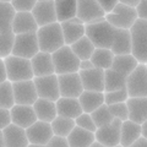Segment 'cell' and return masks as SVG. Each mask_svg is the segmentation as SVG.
I'll return each mask as SVG.
<instances>
[{
    "label": "cell",
    "mask_w": 147,
    "mask_h": 147,
    "mask_svg": "<svg viewBox=\"0 0 147 147\" xmlns=\"http://www.w3.org/2000/svg\"><path fill=\"white\" fill-rule=\"evenodd\" d=\"M37 39H38V47L40 52H47L52 54L57 49L63 47L64 37L60 27V22H53L44 26H39L36 31Z\"/></svg>",
    "instance_id": "6da1fadb"
},
{
    "label": "cell",
    "mask_w": 147,
    "mask_h": 147,
    "mask_svg": "<svg viewBox=\"0 0 147 147\" xmlns=\"http://www.w3.org/2000/svg\"><path fill=\"white\" fill-rule=\"evenodd\" d=\"M131 40V53L141 64L147 63V20L137 17L129 28Z\"/></svg>",
    "instance_id": "7a4b0ae2"
},
{
    "label": "cell",
    "mask_w": 147,
    "mask_h": 147,
    "mask_svg": "<svg viewBox=\"0 0 147 147\" xmlns=\"http://www.w3.org/2000/svg\"><path fill=\"white\" fill-rule=\"evenodd\" d=\"M114 31H115V27H113L105 18L103 21L96 22V24L85 25V36L88 37L96 48L110 49L114 37Z\"/></svg>",
    "instance_id": "3957f363"
},
{
    "label": "cell",
    "mask_w": 147,
    "mask_h": 147,
    "mask_svg": "<svg viewBox=\"0 0 147 147\" xmlns=\"http://www.w3.org/2000/svg\"><path fill=\"white\" fill-rule=\"evenodd\" d=\"M4 64L6 70V79L10 82L31 80L34 77L30 59L10 54L4 58Z\"/></svg>",
    "instance_id": "277c9868"
},
{
    "label": "cell",
    "mask_w": 147,
    "mask_h": 147,
    "mask_svg": "<svg viewBox=\"0 0 147 147\" xmlns=\"http://www.w3.org/2000/svg\"><path fill=\"white\" fill-rule=\"evenodd\" d=\"M52 60L54 65V74L57 75L79 71L80 59L74 54L70 45L64 44L63 47L53 52Z\"/></svg>",
    "instance_id": "5b68a950"
},
{
    "label": "cell",
    "mask_w": 147,
    "mask_h": 147,
    "mask_svg": "<svg viewBox=\"0 0 147 147\" xmlns=\"http://www.w3.org/2000/svg\"><path fill=\"white\" fill-rule=\"evenodd\" d=\"M125 88L129 97H147V65L139 63L125 76Z\"/></svg>",
    "instance_id": "8992f818"
},
{
    "label": "cell",
    "mask_w": 147,
    "mask_h": 147,
    "mask_svg": "<svg viewBox=\"0 0 147 147\" xmlns=\"http://www.w3.org/2000/svg\"><path fill=\"white\" fill-rule=\"evenodd\" d=\"M104 18L113 27H115V28L129 30L137 18V13H136L135 7L125 5V4H121V3H118L117 5L112 9V11L105 13Z\"/></svg>",
    "instance_id": "52a82bcc"
},
{
    "label": "cell",
    "mask_w": 147,
    "mask_h": 147,
    "mask_svg": "<svg viewBox=\"0 0 147 147\" xmlns=\"http://www.w3.org/2000/svg\"><path fill=\"white\" fill-rule=\"evenodd\" d=\"M38 52H39V47H38V39H37L36 32L15 34V40H13V47L11 52L12 55L31 59Z\"/></svg>",
    "instance_id": "ba28073f"
},
{
    "label": "cell",
    "mask_w": 147,
    "mask_h": 147,
    "mask_svg": "<svg viewBox=\"0 0 147 147\" xmlns=\"http://www.w3.org/2000/svg\"><path fill=\"white\" fill-rule=\"evenodd\" d=\"M25 130L30 147H45L48 140L53 135L50 123L38 120V119Z\"/></svg>",
    "instance_id": "9c48e42d"
},
{
    "label": "cell",
    "mask_w": 147,
    "mask_h": 147,
    "mask_svg": "<svg viewBox=\"0 0 147 147\" xmlns=\"http://www.w3.org/2000/svg\"><path fill=\"white\" fill-rule=\"evenodd\" d=\"M33 82L38 97L54 100V102L60 97L57 74H50V75L45 76H34Z\"/></svg>",
    "instance_id": "30bf717a"
},
{
    "label": "cell",
    "mask_w": 147,
    "mask_h": 147,
    "mask_svg": "<svg viewBox=\"0 0 147 147\" xmlns=\"http://www.w3.org/2000/svg\"><path fill=\"white\" fill-rule=\"evenodd\" d=\"M58 76V85H59V93L61 97H74L77 98L80 93L84 91L79 72H67L60 74Z\"/></svg>",
    "instance_id": "8fae6325"
},
{
    "label": "cell",
    "mask_w": 147,
    "mask_h": 147,
    "mask_svg": "<svg viewBox=\"0 0 147 147\" xmlns=\"http://www.w3.org/2000/svg\"><path fill=\"white\" fill-rule=\"evenodd\" d=\"M11 85H12V93H13L15 104L32 105L34 103V100L38 98L33 79L11 82Z\"/></svg>",
    "instance_id": "7c38bea8"
},
{
    "label": "cell",
    "mask_w": 147,
    "mask_h": 147,
    "mask_svg": "<svg viewBox=\"0 0 147 147\" xmlns=\"http://www.w3.org/2000/svg\"><path fill=\"white\" fill-rule=\"evenodd\" d=\"M79 76L84 90L103 92L104 90V70L92 67L88 70H79Z\"/></svg>",
    "instance_id": "4fadbf2b"
},
{
    "label": "cell",
    "mask_w": 147,
    "mask_h": 147,
    "mask_svg": "<svg viewBox=\"0 0 147 147\" xmlns=\"http://www.w3.org/2000/svg\"><path fill=\"white\" fill-rule=\"evenodd\" d=\"M3 140L5 147H27L28 139L24 127L10 123L3 129Z\"/></svg>",
    "instance_id": "5bb4252c"
},
{
    "label": "cell",
    "mask_w": 147,
    "mask_h": 147,
    "mask_svg": "<svg viewBox=\"0 0 147 147\" xmlns=\"http://www.w3.org/2000/svg\"><path fill=\"white\" fill-rule=\"evenodd\" d=\"M37 25L44 26L48 24L57 22V15H55L54 0H45V1H37L33 9L31 10Z\"/></svg>",
    "instance_id": "9a60e30c"
},
{
    "label": "cell",
    "mask_w": 147,
    "mask_h": 147,
    "mask_svg": "<svg viewBox=\"0 0 147 147\" xmlns=\"http://www.w3.org/2000/svg\"><path fill=\"white\" fill-rule=\"evenodd\" d=\"M9 110H10L11 123L16 124V125L24 127V129L28 127L30 125H32V124L37 120L36 113H34L32 105L13 104Z\"/></svg>",
    "instance_id": "2e32d148"
},
{
    "label": "cell",
    "mask_w": 147,
    "mask_h": 147,
    "mask_svg": "<svg viewBox=\"0 0 147 147\" xmlns=\"http://www.w3.org/2000/svg\"><path fill=\"white\" fill-rule=\"evenodd\" d=\"M104 15L105 12L97 3V0H76V16L84 24Z\"/></svg>",
    "instance_id": "e0dca14e"
},
{
    "label": "cell",
    "mask_w": 147,
    "mask_h": 147,
    "mask_svg": "<svg viewBox=\"0 0 147 147\" xmlns=\"http://www.w3.org/2000/svg\"><path fill=\"white\" fill-rule=\"evenodd\" d=\"M60 27L64 37V43L66 45L72 44L82 36H85V24L77 16L60 22Z\"/></svg>",
    "instance_id": "ac0fdd59"
},
{
    "label": "cell",
    "mask_w": 147,
    "mask_h": 147,
    "mask_svg": "<svg viewBox=\"0 0 147 147\" xmlns=\"http://www.w3.org/2000/svg\"><path fill=\"white\" fill-rule=\"evenodd\" d=\"M37 30H38V25H37L31 11L15 12V16H13L11 24V31L15 34L31 33V32H36Z\"/></svg>",
    "instance_id": "d6986e66"
},
{
    "label": "cell",
    "mask_w": 147,
    "mask_h": 147,
    "mask_svg": "<svg viewBox=\"0 0 147 147\" xmlns=\"http://www.w3.org/2000/svg\"><path fill=\"white\" fill-rule=\"evenodd\" d=\"M127 119L137 124L147 120V97H127Z\"/></svg>",
    "instance_id": "ffe728a7"
},
{
    "label": "cell",
    "mask_w": 147,
    "mask_h": 147,
    "mask_svg": "<svg viewBox=\"0 0 147 147\" xmlns=\"http://www.w3.org/2000/svg\"><path fill=\"white\" fill-rule=\"evenodd\" d=\"M33 76H45L54 74V65L52 54L47 52H39L30 59Z\"/></svg>",
    "instance_id": "44dd1931"
},
{
    "label": "cell",
    "mask_w": 147,
    "mask_h": 147,
    "mask_svg": "<svg viewBox=\"0 0 147 147\" xmlns=\"http://www.w3.org/2000/svg\"><path fill=\"white\" fill-rule=\"evenodd\" d=\"M94 140L99 141L104 147H117L120 142V129L110 123L99 126L94 131Z\"/></svg>",
    "instance_id": "7402d4cb"
},
{
    "label": "cell",
    "mask_w": 147,
    "mask_h": 147,
    "mask_svg": "<svg viewBox=\"0 0 147 147\" xmlns=\"http://www.w3.org/2000/svg\"><path fill=\"white\" fill-rule=\"evenodd\" d=\"M55 108H57V115L71 119H75L82 113L79 99L74 97H61L60 96L55 100Z\"/></svg>",
    "instance_id": "603a6c76"
},
{
    "label": "cell",
    "mask_w": 147,
    "mask_h": 147,
    "mask_svg": "<svg viewBox=\"0 0 147 147\" xmlns=\"http://www.w3.org/2000/svg\"><path fill=\"white\" fill-rule=\"evenodd\" d=\"M110 50L113 52L114 55L131 53V40H130V32H129V30L115 28L113 42L112 45H110Z\"/></svg>",
    "instance_id": "cb8c5ba5"
},
{
    "label": "cell",
    "mask_w": 147,
    "mask_h": 147,
    "mask_svg": "<svg viewBox=\"0 0 147 147\" xmlns=\"http://www.w3.org/2000/svg\"><path fill=\"white\" fill-rule=\"evenodd\" d=\"M32 107H33V110L38 120L50 123L57 117V108H55L54 100L38 97L34 100V103L32 104Z\"/></svg>",
    "instance_id": "d4e9b609"
},
{
    "label": "cell",
    "mask_w": 147,
    "mask_h": 147,
    "mask_svg": "<svg viewBox=\"0 0 147 147\" xmlns=\"http://www.w3.org/2000/svg\"><path fill=\"white\" fill-rule=\"evenodd\" d=\"M69 147H90L92 141H94V132L75 125L66 136Z\"/></svg>",
    "instance_id": "484cf974"
},
{
    "label": "cell",
    "mask_w": 147,
    "mask_h": 147,
    "mask_svg": "<svg viewBox=\"0 0 147 147\" xmlns=\"http://www.w3.org/2000/svg\"><path fill=\"white\" fill-rule=\"evenodd\" d=\"M82 108V112L91 113L96 108H98L100 104L104 103V92L97 91H86L84 90L77 97Z\"/></svg>",
    "instance_id": "4316f807"
},
{
    "label": "cell",
    "mask_w": 147,
    "mask_h": 147,
    "mask_svg": "<svg viewBox=\"0 0 147 147\" xmlns=\"http://www.w3.org/2000/svg\"><path fill=\"white\" fill-rule=\"evenodd\" d=\"M141 136V129L140 124L135 121H131L130 119H126L121 123L120 127V142L119 146L123 147H130L137 137Z\"/></svg>",
    "instance_id": "83f0119b"
},
{
    "label": "cell",
    "mask_w": 147,
    "mask_h": 147,
    "mask_svg": "<svg viewBox=\"0 0 147 147\" xmlns=\"http://www.w3.org/2000/svg\"><path fill=\"white\" fill-rule=\"evenodd\" d=\"M137 64H139V61L136 60L132 54H120V55H114L110 69L126 76L137 66Z\"/></svg>",
    "instance_id": "f1b7e54d"
},
{
    "label": "cell",
    "mask_w": 147,
    "mask_h": 147,
    "mask_svg": "<svg viewBox=\"0 0 147 147\" xmlns=\"http://www.w3.org/2000/svg\"><path fill=\"white\" fill-rule=\"evenodd\" d=\"M54 7L58 22L76 16V0H54Z\"/></svg>",
    "instance_id": "f546056e"
},
{
    "label": "cell",
    "mask_w": 147,
    "mask_h": 147,
    "mask_svg": "<svg viewBox=\"0 0 147 147\" xmlns=\"http://www.w3.org/2000/svg\"><path fill=\"white\" fill-rule=\"evenodd\" d=\"M70 48L74 52V54H75L80 60H86V59L91 58V55H92V53H93L96 47L90 40L88 37L82 36L81 38H79L76 40V42L70 44Z\"/></svg>",
    "instance_id": "4dcf8cb0"
},
{
    "label": "cell",
    "mask_w": 147,
    "mask_h": 147,
    "mask_svg": "<svg viewBox=\"0 0 147 147\" xmlns=\"http://www.w3.org/2000/svg\"><path fill=\"white\" fill-rule=\"evenodd\" d=\"M114 54L109 48H94L93 53H92L90 60L93 64L94 67H99V69H109L112 65Z\"/></svg>",
    "instance_id": "1f68e13d"
},
{
    "label": "cell",
    "mask_w": 147,
    "mask_h": 147,
    "mask_svg": "<svg viewBox=\"0 0 147 147\" xmlns=\"http://www.w3.org/2000/svg\"><path fill=\"white\" fill-rule=\"evenodd\" d=\"M125 87V76L117 72L113 69H105L104 70V90L103 92L115 91Z\"/></svg>",
    "instance_id": "d6a6232c"
},
{
    "label": "cell",
    "mask_w": 147,
    "mask_h": 147,
    "mask_svg": "<svg viewBox=\"0 0 147 147\" xmlns=\"http://www.w3.org/2000/svg\"><path fill=\"white\" fill-rule=\"evenodd\" d=\"M50 126H52L53 134L60 135V136H67L74 126H75V120L71 118L57 115L52 121H50Z\"/></svg>",
    "instance_id": "836d02e7"
},
{
    "label": "cell",
    "mask_w": 147,
    "mask_h": 147,
    "mask_svg": "<svg viewBox=\"0 0 147 147\" xmlns=\"http://www.w3.org/2000/svg\"><path fill=\"white\" fill-rule=\"evenodd\" d=\"M15 10L10 3L0 1V33L11 30V24L15 16Z\"/></svg>",
    "instance_id": "e575fe53"
},
{
    "label": "cell",
    "mask_w": 147,
    "mask_h": 147,
    "mask_svg": "<svg viewBox=\"0 0 147 147\" xmlns=\"http://www.w3.org/2000/svg\"><path fill=\"white\" fill-rule=\"evenodd\" d=\"M90 115H91L92 120H93V123L96 124V126L97 127L107 125V124H109L110 121H112V119H113L112 113L109 112V108H108V105L105 103L100 104L98 108H96L93 112H91Z\"/></svg>",
    "instance_id": "d590c367"
},
{
    "label": "cell",
    "mask_w": 147,
    "mask_h": 147,
    "mask_svg": "<svg viewBox=\"0 0 147 147\" xmlns=\"http://www.w3.org/2000/svg\"><path fill=\"white\" fill-rule=\"evenodd\" d=\"M15 104L12 93V85L9 80L0 84V108L10 109Z\"/></svg>",
    "instance_id": "8d00e7d4"
},
{
    "label": "cell",
    "mask_w": 147,
    "mask_h": 147,
    "mask_svg": "<svg viewBox=\"0 0 147 147\" xmlns=\"http://www.w3.org/2000/svg\"><path fill=\"white\" fill-rule=\"evenodd\" d=\"M13 40H15V33L11 30L0 33V58L1 59L11 54Z\"/></svg>",
    "instance_id": "74e56055"
},
{
    "label": "cell",
    "mask_w": 147,
    "mask_h": 147,
    "mask_svg": "<svg viewBox=\"0 0 147 147\" xmlns=\"http://www.w3.org/2000/svg\"><path fill=\"white\" fill-rule=\"evenodd\" d=\"M127 91L126 88H120V90H115V91H109V92H104V103L109 105L113 103H119V102H125L127 99Z\"/></svg>",
    "instance_id": "f35d334b"
},
{
    "label": "cell",
    "mask_w": 147,
    "mask_h": 147,
    "mask_svg": "<svg viewBox=\"0 0 147 147\" xmlns=\"http://www.w3.org/2000/svg\"><path fill=\"white\" fill-rule=\"evenodd\" d=\"M74 120H75V125L80 126V127H82V129H86V130H88V131L94 132L96 129H97L96 124L93 123V120H92L90 113L82 112L80 115L76 117L75 119H74Z\"/></svg>",
    "instance_id": "ab89813d"
},
{
    "label": "cell",
    "mask_w": 147,
    "mask_h": 147,
    "mask_svg": "<svg viewBox=\"0 0 147 147\" xmlns=\"http://www.w3.org/2000/svg\"><path fill=\"white\" fill-rule=\"evenodd\" d=\"M109 112L112 113L114 118H118L120 120H126L127 119V107L125 102H119V103H113L108 105Z\"/></svg>",
    "instance_id": "60d3db41"
},
{
    "label": "cell",
    "mask_w": 147,
    "mask_h": 147,
    "mask_svg": "<svg viewBox=\"0 0 147 147\" xmlns=\"http://www.w3.org/2000/svg\"><path fill=\"white\" fill-rule=\"evenodd\" d=\"M36 3H37V0H11L10 1L13 10L16 12L17 11H31Z\"/></svg>",
    "instance_id": "b9f144b4"
},
{
    "label": "cell",
    "mask_w": 147,
    "mask_h": 147,
    "mask_svg": "<svg viewBox=\"0 0 147 147\" xmlns=\"http://www.w3.org/2000/svg\"><path fill=\"white\" fill-rule=\"evenodd\" d=\"M45 147H69V144H67V140L65 136L53 134L52 137L48 140Z\"/></svg>",
    "instance_id": "7bdbcfd3"
},
{
    "label": "cell",
    "mask_w": 147,
    "mask_h": 147,
    "mask_svg": "<svg viewBox=\"0 0 147 147\" xmlns=\"http://www.w3.org/2000/svg\"><path fill=\"white\" fill-rule=\"evenodd\" d=\"M11 123L10 110L5 108H0V130H3L6 125Z\"/></svg>",
    "instance_id": "ee69618b"
},
{
    "label": "cell",
    "mask_w": 147,
    "mask_h": 147,
    "mask_svg": "<svg viewBox=\"0 0 147 147\" xmlns=\"http://www.w3.org/2000/svg\"><path fill=\"white\" fill-rule=\"evenodd\" d=\"M135 10L139 18H145L147 20V0H140L135 6Z\"/></svg>",
    "instance_id": "f6af8a7d"
},
{
    "label": "cell",
    "mask_w": 147,
    "mask_h": 147,
    "mask_svg": "<svg viewBox=\"0 0 147 147\" xmlns=\"http://www.w3.org/2000/svg\"><path fill=\"white\" fill-rule=\"evenodd\" d=\"M97 3L100 5V7L103 9V11L105 13H108L112 11V9L119 3V0H97Z\"/></svg>",
    "instance_id": "bcb514c9"
},
{
    "label": "cell",
    "mask_w": 147,
    "mask_h": 147,
    "mask_svg": "<svg viewBox=\"0 0 147 147\" xmlns=\"http://www.w3.org/2000/svg\"><path fill=\"white\" fill-rule=\"evenodd\" d=\"M147 146V137L145 136H139L137 139L132 142L130 147H146Z\"/></svg>",
    "instance_id": "7dc6e473"
},
{
    "label": "cell",
    "mask_w": 147,
    "mask_h": 147,
    "mask_svg": "<svg viewBox=\"0 0 147 147\" xmlns=\"http://www.w3.org/2000/svg\"><path fill=\"white\" fill-rule=\"evenodd\" d=\"M94 67L93 64L91 63L90 59H86V60H80V64H79V70H88V69H92Z\"/></svg>",
    "instance_id": "c3c4849f"
},
{
    "label": "cell",
    "mask_w": 147,
    "mask_h": 147,
    "mask_svg": "<svg viewBox=\"0 0 147 147\" xmlns=\"http://www.w3.org/2000/svg\"><path fill=\"white\" fill-rule=\"evenodd\" d=\"M6 79V70H5V64H4V59L0 58V84L4 82Z\"/></svg>",
    "instance_id": "681fc988"
},
{
    "label": "cell",
    "mask_w": 147,
    "mask_h": 147,
    "mask_svg": "<svg viewBox=\"0 0 147 147\" xmlns=\"http://www.w3.org/2000/svg\"><path fill=\"white\" fill-rule=\"evenodd\" d=\"M139 1L140 0H119V3L125 4V5H129V6H132V7H135Z\"/></svg>",
    "instance_id": "f907efd6"
},
{
    "label": "cell",
    "mask_w": 147,
    "mask_h": 147,
    "mask_svg": "<svg viewBox=\"0 0 147 147\" xmlns=\"http://www.w3.org/2000/svg\"><path fill=\"white\" fill-rule=\"evenodd\" d=\"M140 129H141V136L147 137V120L140 124Z\"/></svg>",
    "instance_id": "816d5d0a"
},
{
    "label": "cell",
    "mask_w": 147,
    "mask_h": 147,
    "mask_svg": "<svg viewBox=\"0 0 147 147\" xmlns=\"http://www.w3.org/2000/svg\"><path fill=\"white\" fill-rule=\"evenodd\" d=\"M0 147H4V140H3V131L0 130Z\"/></svg>",
    "instance_id": "f5cc1de1"
},
{
    "label": "cell",
    "mask_w": 147,
    "mask_h": 147,
    "mask_svg": "<svg viewBox=\"0 0 147 147\" xmlns=\"http://www.w3.org/2000/svg\"><path fill=\"white\" fill-rule=\"evenodd\" d=\"M0 1H6V3H10L11 0H0Z\"/></svg>",
    "instance_id": "db71d44e"
},
{
    "label": "cell",
    "mask_w": 147,
    "mask_h": 147,
    "mask_svg": "<svg viewBox=\"0 0 147 147\" xmlns=\"http://www.w3.org/2000/svg\"><path fill=\"white\" fill-rule=\"evenodd\" d=\"M37 1H45V0H37Z\"/></svg>",
    "instance_id": "11a10c76"
}]
</instances>
